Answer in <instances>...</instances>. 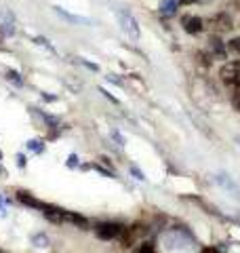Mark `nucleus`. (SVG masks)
<instances>
[{
    "label": "nucleus",
    "mask_w": 240,
    "mask_h": 253,
    "mask_svg": "<svg viewBox=\"0 0 240 253\" xmlns=\"http://www.w3.org/2000/svg\"><path fill=\"white\" fill-rule=\"evenodd\" d=\"M118 21H120V28H122V32L131 38V41H139V36H141L139 23H137V19H135L129 11H118Z\"/></svg>",
    "instance_id": "1"
},
{
    "label": "nucleus",
    "mask_w": 240,
    "mask_h": 253,
    "mask_svg": "<svg viewBox=\"0 0 240 253\" xmlns=\"http://www.w3.org/2000/svg\"><path fill=\"white\" fill-rule=\"evenodd\" d=\"M219 76L226 84L240 89V61H226L219 70Z\"/></svg>",
    "instance_id": "2"
},
{
    "label": "nucleus",
    "mask_w": 240,
    "mask_h": 253,
    "mask_svg": "<svg viewBox=\"0 0 240 253\" xmlns=\"http://www.w3.org/2000/svg\"><path fill=\"white\" fill-rule=\"evenodd\" d=\"M124 228L120 224H114V221H103V224H99L97 228H95V232H97L99 239L103 241H112V239H118L120 234H122Z\"/></svg>",
    "instance_id": "3"
},
{
    "label": "nucleus",
    "mask_w": 240,
    "mask_h": 253,
    "mask_svg": "<svg viewBox=\"0 0 240 253\" xmlns=\"http://www.w3.org/2000/svg\"><path fill=\"white\" fill-rule=\"evenodd\" d=\"M202 19L196 17V15H188V17H183V30L188 32V34H198V32H202Z\"/></svg>",
    "instance_id": "4"
},
{
    "label": "nucleus",
    "mask_w": 240,
    "mask_h": 253,
    "mask_svg": "<svg viewBox=\"0 0 240 253\" xmlns=\"http://www.w3.org/2000/svg\"><path fill=\"white\" fill-rule=\"evenodd\" d=\"M213 26H215V30H219V32H228V30H232L234 26H232V17L228 13H217L213 17Z\"/></svg>",
    "instance_id": "5"
},
{
    "label": "nucleus",
    "mask_w": 240,
    "mask_h": 253,
    "mask_svg": "<svg viewBox=\"0 0 240 253\" xmlns=\"http://www.w3.org/2000/svg\"><path fill=\"white\" fill-rule=\"evenodd\" d=\"M209 49H211V55L213 57H217V59H226L228 57V51H226V44H223L219 38H213L211 36V41H209Z\"/></svg>",
    "instance_id": "6"
},
{
    "label": "nucleus",
    "mask_w": 240,
    "mask_h": 253,
    "mask_svg": "<svg viewBox=\"0 0 240 253\" xmlns=\"http://www.w3.org/2000/svg\"><path fill=\"white\" fill-rule=\"evenodd\" d=\"M177 6H179L177 0H160V13H162L164 17H173V15L177 13Z\"/></svg>",
    "instance_id": "7"
},
{
    "label": "nucleus",
    "mask_w": 240,
    "mask_h": 253,
    "mask_svg": "<svg viewBox=\"0 0 240 253\" xmlns=\"http://www.w3.org/2000/svg\"><path fill=\"white\" fill-rule=\"evenodd\" d=\"M17 199H19L23 205H30V207H36V209H42V207H44V205L40 203V201H36L30 192H17Z\"/></svg>",
    "instance_id": "8"
},
{
    "label": "nucleus",
    "mask_w": 240,
    "mask_h": 253,
    "mask_svg": "<svg viewBox=\"0 0 240 253\" xmlns=\"http://www.w3.org/2000/svg\"><path fill=\"white\" fill-rule=\"evenodd\" d=\"M217 179H219V184H223V186H226L228 190H232V194H234L236 199H240V192H238V188H236L234 184H232V179H228V175H219Z\"/></svg>",
    "instance_id": "9"
},
{
    "label": "nucleus",
    "mask_w": 240,
    "mask_h": 253,
    "mask_svg": "<svg viewBox=\"0 0 240 253\" xmlns=\"http://www.w3.org/2000/svg\"><path fill=\"white\" fill-rule=\"evenodd\" d=\"M55 11H57V13L61 15V17H66L68 21H74V23H89L86 19H82V17H76V15H70V13H66L63 9H57V6H55Z\"/></svg>",
    "instance_id": "10"
},
{
    "label": "nucleus",
    "mask_w": 240,
    "mask_h": 253,
    "mask_svg": "<svg viewBox=\"0 0 240 253\" xmlns=\"http://www.w3.org/2000/svg\"><path fill=\"white\" fill-rule=\"evenodd\" d=\"M34 243L38 247H46V245H49V239H46L44 234H38V236H34Z\"/></svg>",
    "instance_id": "11"
},
{
    "label": "nucleus",
    "mask_w": 240,
    "mask_h": 253,
    "mask_svg": "<svg viewBox=\"0 0 240 253\" xmlns=\"http://www.w3.org/2000/svg\"><path fill=\"white\" fill-rule=\"evenodd\" d=\"M232 106H234L238 112H240V89L234 91V95H232Z\"/></svg>",
    "instance_id": "12"
},
{
    "label": "nucleus",
    "mask_w": 240,
    "mask_h": 253,
    "mask_svg": "<svg viewBox=\"0 0 240 253\" xmlns=\"http://www.w3.org/2000/svg\"><path fill=\"white\" fill-rule=\"evenodd\" d=\"M6 78L13 81V83H17V84H21V78H19V74L15 72V70H9V72H6Z\"/></svg>",
    "instance_id": "13"
},
{
    "label": "nucleus",
    "mask_w": 240,
    "mask_h": 253,
    "mask_svg": "<svg viewBox=\"0 0 240 253\" xmlns=\"http://www.w3.org/2000/svg\"><path fill=\"white\" fill-rule=\"evenodd\" d=\"M228 46H230L232 51L240 53V36H238V38H234V41H230V42H228Z\"/></svg>",
    "instance_id": "14"
},
{
    "label": "nucleus",
    "mask_w": 240,
    "mask_h": 253,
    "mask_svg": "<svg viewBox=\"0 0 240 253\" xmlns=\"http://www.w3.org/2000/svg\"><path fill=\"white\" fill-rule=\"evenodd\" d=\"M137 253H156V251H154V247H152V245L146 243V245H141V249H139Z\"/></svg>",
    "instance_id": "15"
},
{
    "label": "nucleus",
    "mask_w": 240,
    "mask_h": 253,
    "mask_svg": "<svg viewBox=\"0 0 240 253\" xmlns=\"http://www.w3.org/2000/svg\"><path fill=\"white\" fill-rule=\"evenodd\" d=\"M200 253H219L217 249H215V247H204L202 251H200Z\"/></svg>",
    "instance_id": "16"
},
{
    "label": "nucleus",
    "mask_w": 240,
    "mask_h": 253,
    "mask_svg": "<svg viewBox=\"0 0 240 253\" xmlns=\"http://www.w3.org/2000/svg\"><path fill=\"white\" fill-rule=\"evenodd\" d=\"M194 2H198V0H179V4H183V6H188V4H194Z\"/></svg>",
    "instance_id": "17"
},
{
    "label": "nucleus",
    "mask_w": 240,
    "mask_h": 253,
    "mask_svg": "<svg viewBox=\"0 0 240 253\" xmlns=\"http://www.w3.org/2000/svg\"><path fill=\"white\" fill-rule=\"evenodd\" d=\"M0 253H6V251H2V249H0Z\"/></svg>",
    "instance_id": "18"
},
{
    "label": "nucleus",
    "mask_w": 240,
    "mask_h": 253,
    "mask_svg": "<svg viewBox=\"0 0 240 253\" xmlns=\"http://www.w3.org/2000/svg\"><path fill=\"white\" fill-rule=\"evenodd\" d=\"M238 141H240V137H238Z\"/></svg>",
    "instance_id": "19"
}]
</instances>
